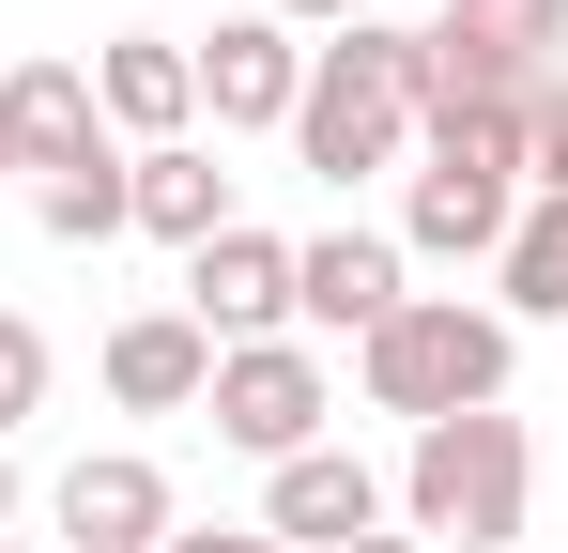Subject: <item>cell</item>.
<instances>
[{
	"instance_id": "obj_1",
	"label": "cell",
	"mask_w": 568,
	"mask_h": 553,
	"mask_svg": "<svg viewBox=\"0 0 568 553\" xmlns=\"http://www.w3.org/2000/svg\"><path fill=\"white\" fill-rule=\"evenodd\" d=\"M415 108H430V31L415 16H354L338 47H307V92H292V154L323 184H369L415 154Z\"/></svg>"
},
{
	"instance_id": "obj_2",
	"label": "cell",
	"mask_w": 568,
	"mask_h": 553,
	"mask_svg": "<svg viewBox=\"0 0 568 553\" xmlns=\"http://www.w3.org/2000/svg\"><path fill=\"white\" fill-rule=\"evenodd\" d=\"M399 523H415V539H462V553H523V523H538V431H523L507 400L415 431V461H399Z\"/></svg>"
},
{
	"instance_id": "obj_3",
	"label": "cell",
	"mask_w": 568,
	"mask_h": 553,
	"mask_svg": "<svg viewBox=\"0 0 568 553\" xmlns=\"http://www.w3.org/2000/svg\"><path fill=\"white\" fill-rule=\"evenodd\" d=\"M354 384H369V415H415V431L491 415L507 400V323L462 308V292H399L369 339H354Z\"/></svg>"
},
{
	"instance_id": "obj_4",
	"label": "cell",
	"mask_w": 568,
	"mask_h": 553,
	"mask_svg": "<svg viewBox=\"0 0 568 553\" xmlns=\"http://www.w3.org/2000/svg\"><path fill=\"white\" fill-rule=\"evenodd\" d=\"M568 78V0H446L430 16V108H538Z\"/></svg>"
},
{
	"instance_id": "obj_5",
	"label": "cell",
	"mask_w": 568,
	"mask_h": 553,
	"mask_svg": "<svg viewBox=\"0 0 568 553\" xmlns=\"http://www.w3.org/2000/svg\"><path fill=\"white\" fill-rule=\"evenodd\" d=\"M200 415H215V446H246V461H307V446H338V369L307 339H246V354H215Z\"/></svg>"
},
{
	"instance_id": "obj_6",
	"label": "cell",
	"mask_w": 568,
	"mask_h": 553,
	"mask_svg": "<svg viewBox=\"0 0 568 553\" xmlns=\"http://www.w3.org/2000/svg\"><path fill=\"white\" fill-rule=\"evenodd\" d=\"M185 323L215 339V354H246V339H292V247L277 231H215V247H185Z\"/></svg>"
},
{
	"instance_id": "obj_7",
	"label": "cell",
	"mask_w": 568,
	"mask_h": 553,
	"mask_svg": "<svg viewBox=\"0 0 568 553\" xmlns=\"http://www.w3.org/2000/svg\"><path fill=\"white\" fill-rule=\"evenodd\" d=\"M185 62H200V108H215V123H246V139H292V92H307V31H277V16H215Z\"/></svg>"
},
{
	"instance_id": "obj_8",
	"label": "cell",
	"mask_w": 568,
	"mask_h": 553,
	"mask_svg": "<svg viewBox=\"0 0 568 553\" xmlns=\"http://www.w3.org/2000/svg\"><path fill=\"white\" fill-rule=\"evenodd\" d=\"M47 523L78 553H170V461H139V446H93V461H62V492H47Z\"/></svg>"
},
{
	"instance_id": "obj_9",
	"label": "cell",
	"mask_w": 568,
	"mask_h": 553,
	"mask_svg": "<svg viewBox=\"0 0 568 553\" xmlns=\"http://www.w3.org/2000/svg\"><path fill=\"white\" fill-rule=\"evenodd\" d=\"M262 539H277V553H354V539H384V476L354 446L262 461Z\"/></svg>"
},
{
	"instance_id": "obj_10",
	"label": "cell",
	"mask_w": 568,
	"mask_h": 553,
	"mask_svg": "<svg viewBox=\"0 0 568 553\" xmlns=\"http://www.w3.org/2000/svg\"><path fill=\"white\" fill-rule=\"evenodd\" d=\"M93 154H108L93 62H16V78H0V170L62 184V170H93Z\"/></svg>"
},
{
	"instance_id": "obj_11",
	"label": "cell",
	"mask_w": 568,
	"mask_h": 553,
	"mask_svg": "<svg viewBox=\"0 0 568 553\" xmlns=\"http://www.w3.org/2000/svg\"><path fill=\"white\" fill-rule=\"evenodd\" d=\"M507 231H523V184H507V170L415 154V184H399V262H491Z\"/></svg>"
},
{
	"instance_id": "obj_12",
	"label": "cell",
	"mask_w": 568,
	"mask_h": 553,
	"mask_svg": "<svg viewBox=\"0 0 568 553\" xmlns=\"http://www.w3.org/2000/svg\"><path fill=\"white\" fill-rule=\"evenodd\" d=\"M399 308V231H307L292 247V339H369Z\"/></svg>"
},
{
	"instance_id": "obj_13",
	"label": "cell",
	"mask_w": 568,
	"mask_h": 553,
	"mask_svg": "<svg viewBox=\"0 0 568 553\" xmlns=\"http://www.w3.org/2000/svg\"><path fill=\"white\" fill-rule=\"evenodd\" d=\"M93 108L139 139V154H170V139L200 123V62L170 47V31H123V47H93Z\"/></svg>"
},
{
	"instance_id": "obj_14",
	"label": "cell",
	"mask_w": 568,
	"mask_h": 553,
	"mask_svg": "<svg viewBox=\"0 0 568 553\" xmlns=\"http://www.w3.org/2000/svg\"><path fill=\"white\" fill-rule=\"evenodd\" d=\"M200 384H215V339H200L185 308L108 323V400H123V415H200Z\"/></svg>"
},
{
	"instance_id": "obj_15",
	"label": "cell",
	"mask_w": 568,
	"mask_h": 553,
	"mask_svg": "<svg viewBox=\"0 0 568 553\" xmlns=\"http://www.w3.org/2000/svg\"><path fill=\"white\" fill-rule=\"evenodd\" d=\"M123 231H154V247H215L231 231V170L170 139V154H123Z\"/></svg>"
},
{
	"instance_id": "obj_16",
	"label": "cell",
	"mask_w": 568,
	"mask_h": 553,
	"mask_svg": "<svg viewBox=\"0 0 568 553\" xmlns=\"http://www.w3.org/2000/svg\"><path fill=\"white\" fill-rule=\"evenodd\" d=\"M31 215H47V247H108V231H123V154H93V170H62V184H31Z\"/></svg>"
},
{
	"instance_id": "obj_17",
	"label": "cell",
	"mask_w": 568,
	"mask_h": 553,
	"mask_svg": "<svg viewBox=\"0 0 568 553\" xmlns=\"http://www.w3.org/2000/svg\"><path fill=\"white\" fill-rule=\"evenodd\" d=\"M31 415H47V323H31V308H0V446H16Z\"/></svg>"
},
{
	"instance_id": "obj_18",
	"label": "cell",
	"mask_w": 568,
	"mask_h": 553,
	"mask_svg": "<svg viewBox=\"0 0 568 553\" xmlns=\"http://www.w3.org/2000/svg\"><path fill=\"white\" fill-rule=\"evenodd\" d=\"M523 184H538V200H568V78L523 108Z\"/></svg>"
},
{
	"instance_id": "obj_19",
	"label": "cell",
	"mask_w": 568,
	"mask_h": 553,
	"mask_svg": "<svg viewBox=\"0 0 568 553\" xmlns=\"http://www.w3.org/2000/svg\"><path fill=\"white\" fill-rule=\"evenodd\" d=\"M277 31H354V16H384V0H262Z\"/></svg>"
},
{
	"instance_id": "obj_20",
	"label": "cell",
	"mask_w": 568,
	"mask_h": 553,
	"mask_svg": "<svg viewBox=\"0 0 568 553\" xmlns=\"http://www.w3.org/2000/svg\"><path fill=\"white\" fill-rule=\"evenodd\" d=\"M170 553H277L262 523H170Z\"/></svg>"
},
{
	"instance_id": "obj_21",
	"label": "cell",
	"mask_w": 568,
	"mask_h": 553,
	"mask_svg": "<svg viewBox=\"0 0 568 553\" xmlns=\"http://www.w3.org/2000/svg\"><path fill=\"white\" fill-rule=\"evenodd\" d=\"M354 553H430V539H354Z\"/></svg>"
},
{
	"instance_id": "obj_22",
	"label": "cell",
	"mask_w": 568,
	"mask_h": 553,
	"mask_svg": "<svg viewBox=\"0 0 568 553\" xmlns=\"http://www.w3.org/2000/svg\"><path fill=\"white\" fill-rule=\"evenodd\" d=\"M0 523H16V461H0Z\"/></svg>"
},
{
	"instance_id": "obj_23",
	"label": "cell",
	"mask_w": 568,
	"mask_h": 553,
	"mask_svg": "<svg viewBox=\"0 0 568 553\" xmlns=\"http://www.w3.org/2000/svg\"><path fill=\"white\" fill-rule=\"evenodd\" d=\"M0 553H16V539H0Z\"/></svg>"
}]
</instances>
